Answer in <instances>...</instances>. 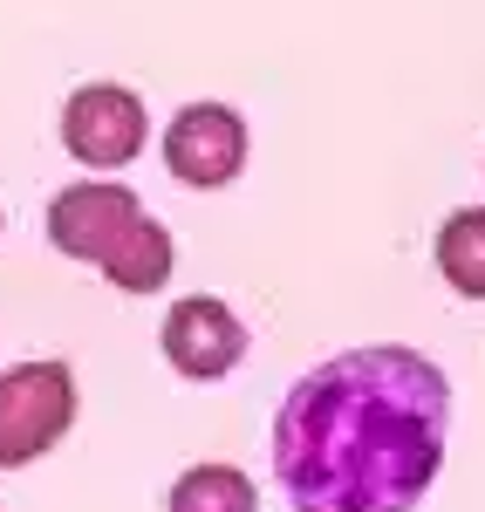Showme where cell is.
<instances>
[{
	"label": "cell",
	"instance_id": "cell-1",
	"mask_svg": "<svg viewBox=\"0 0 485 512\" xmlns=\"http://www.w3.org/2000/svg\"><path fill=\"white\" fill-rule=\"evenodd\" d=\"M445 424L451 383L431 355H328L274 417V478L294 512H410L445 465Z\"/></svg>",
	"mask_w": 485,
	"mask_h": 512
},
{
	"label": "cell",
	"instance_id": "cell-2",
	"mask_svg": "<svg viewBox=\"0 0 485 512\" xmlns=\"http://www.w3.org/2000/svg\"><path fill=\"white\" fill-rule=\"evenodd\" d=\"M76 424V376L69 362H21L0 376V472L35 465Z\"/></svg>",
	"mask_w": 485,
	"mask_h": 512
},
{
	"label": "cell",
	"instance_id": "cell-3",
	"mask_svg": "<svg viewBox=\"0 0 485 512\" xmlns=\"http://www.w3.org/2000/svg\"><path fill=\"white\" fill-rule=\"evenodd\" d=\"M144 103L123 89V82H89L76 89L69 103H62V144L76 151L82 164H96V171H117L144 151Z\"/></svg>",
	"mask_w": 485,
	"mask_h": 512
},
{
	"label": "cell",
	"instance_id": "cell-4",
	"mask_svg": "<svg viewBox=\"0 0 485 512\" xmlns=\"http://www.w3.org/2000/svg\"><path fill=\"white\" fill-rule=\"evenodd\" d=\"M164 164H171L178 185L219 192V185L240 178V164H246V123L226 103H192L164 130Z\"/></svg>",
	"mask_w": 485,
	"mask_h": 512
},
{
	"label": "cell",
	"instance_id": "cell-5",
	"mask_svg": "<svg viewBox=\"0 0 485 512\" xmlns=\"http://www.w3.org/2000/svg\"><path fill=\"white\" fill-rule=\"evenodd\" d=\"M137 219L144 212H137V198L123 192V185H69V192H55V205H48V239L69 260L110 267V253L130 239Z\"/></svg>",
	"mask_w": 485,
	"mask_h": 512
},
{
	"label": "cell",
	"instance_id": "cell-6",
	"mask_svg": "<svg viewBox=\"0 0 485 512\" xmlns=\"http://www.w3.org/2000/svg\"><path fill=\"white\" fill-rule=\"evenodd\" d=\"M164 355H171L178 376L212 383V376H226V369L246 355V328H240V315H233L226 301L192 294V301H178V308L164 315Z\"/></svg>",
	"mask_w": 485,
	"mask_h": 512
},
{
	"label": "cell",
	"instance_id": "cell-7",
	"mask_svg": "<svg viewBox=\"0 0 485 512\" xmlns=\"http://www.w3.org/2000/svg\"><path fill=\"white\" fill-rule=\"evenodd\" d=\"M171 260H178V253H171V233H164L158 219H137L130 239L110 253L103 274H110V287H123V294H158L164 280H171Z\"/></svg>",
	"mask_w": 485,
	"mask_h": 512
},
{
	"label": "cell",
	"instance_id": "cell-8",
	"mask_svg": "<svg viewBox=\"0 0 485 512\" xmlns=\"http://www.w3.org/2000/svg\"><path fill=\"white\" fill-rule=\"evenodd\" d=\"M438 274L465 294V301H485V212H451L438 226Z\"/></svg>",
	"mask_w": 485,
	"mask_h": 512
},
{
	"label": "cell",
	"instance_id": "cell-9",
	"mask_svg": "<svg viewBox=\"0 0 485 512\" xmlns=\"http://www.w3.org/2000/svg\"><path fill=\"white\" fill-rule=\"evenodd\" d=\"M171 512H260V492L233 465H192L171 485Z\"/></svg>",
	"mask_w": 485,
	"mask_h": 512
}]
</instances>
